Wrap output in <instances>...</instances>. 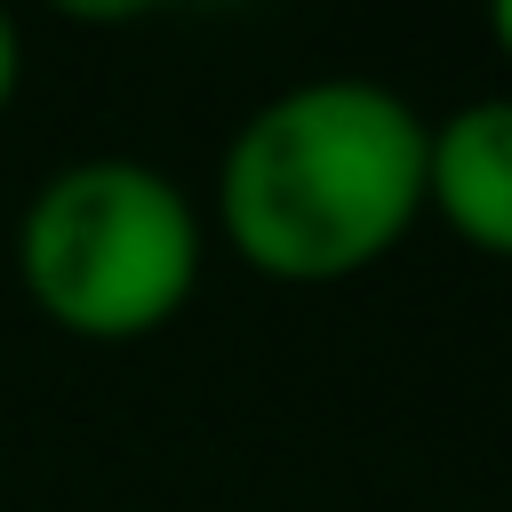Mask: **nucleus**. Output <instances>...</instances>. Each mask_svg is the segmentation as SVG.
I'll list each match as a JSON object with an SVG mask.
<instances>
[{"label": "nucleus", "mask_w": 512, "mask_h": 512, "mask_svg": "<svg viewBox=\"0 0 512 512\" xmlns=\"http://www.w3.org/2000/svg\"><path fill=\"white\" fill-rule=\"evenodd\" d=\"M424 112L384 80H304L256 104L216 160L232 256L288 288L384 264L424 216Z\"/></svg>", "instance_id": "obj_1"}, {"label": "nucleus", "mask_w": 512, "mask_h": 512, "mask_svg": "<svg viewBox=\"0 0 512 512\" xmlns=\"http://www.w3.org/2000/svg\"><path fill=\"white\" fill-rule=\"evenodd\" d=\"M16 272L48 328L136 344L168 328L200 288L192 192L152 160H72L24 200Z\"/></svg>", "instance_id": "obj_2"}, {"label": "nucleus", "mask_w": 512, "mask_h": 512, "mask_svg": "<svg viewBox=\"0 0 512 512\" xmlns=\"http://www.w3.org/2000/svg\"><path fill=\"white\" fill-rule=\"evenodd\" d=\"M424 208L480 256H512V96L456 104L424 128Z\"/></svg>", "instance_id": "obj_3"}, {"label": "nucleus", "mask_w": 512, "mask_h": 512, "mask_svg": "<svg viewBox=\"0 0 512 512\" xmlns=\"http://www.w3.org/2000/svg\"><path fill=\"white\" fill-rule=\"evenodd\" d=\"M16 72H24V40H16V24L0 16V112H8V96H16Z\"/></svg>", "instance_id": "obj_4"}, {"label": "nucleus", "mask_w": 512, "mask_h": 512, "mask_svg": "<svg viewBox=\"0 0 512 512\" xmlns=\"http://www.w3.org/2000/svg\"><path fill=\"white\" fill-rule=\"evenodd\" d=\"M488 40L512 56V0H496V8H488Z\"/></svg>", "instance_id": "obj_5"}]
</instances>
